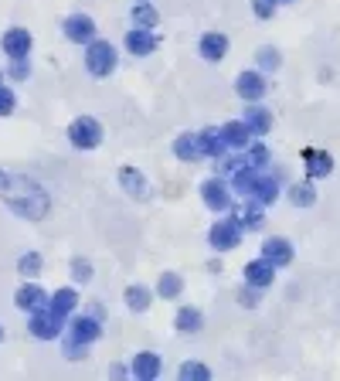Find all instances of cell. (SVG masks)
<instances>
[{
  "instance_id": "cell-18",
  "label": "cell",
  "mask_w": 340,
  "mask_h": 381,
  "mask_svg": "<svg viewBox=\"0 0 340 381\" xmlns=\"http://www.w3.org/2000/svg\"><path fill=\"white\" fill-rule=\"evenodd\" d=\"M154 48H156V38L147 28H137V31H129V34H126V51H129V55H137V58H147Z\"/></svg>"
},
{
  "instance_id": "cell-27",
  "label": "cell",
  "mask_w": 340,
  "mask_h": 381,
  "mask_svg": "<svg viewBox=\"0 0 340 381\" xmlns=\"http://www.w3.org/2000/svg\"><path fill=\"white\" fill-rule=\"evenodd\" d=\"M150 300H154V293L147 290V286H129V290H126V306H129L133 313H143V310L150 306Z\"/></svg>"
},
{
  "instance_id": "cell-39",
  "label": "cell",
  "mask_w": 340,
  "mask_h": 381,
  "mask_svg": "<svg viewBox=\"0 0 340 381\" xmlns=\"http://www.w3.org/2000/svg\"><path fill=\"white\" fill-rule=\"evenodd\" d=\"M4 181H7V174H0V187H4Z\"/></svg>"
},
{
  "instance_id": "cell-7",
  "label": "cell",
  "mask_w": 340,
  "mask_h": 381,
  "mask_svg": "<svg viewBox=\"0 0 340 381\" xmlns=\"http://www.w3.org/2000/svg\"><path fill=\"white\" fill-rule=\"evenodd\" d=\"M201 198L211 212H228V208H232V187L221 181V177H211V181L201 184Z\"/></svg>"
},
{
  "instance_id": "cell-36",
  "label": "cell",
  "mask_w": 340,
  "mask_h": 381,
  "mask_svg": "<svg viewBox=\"0 0 340 381\" xmlns=\"http://www.w3.org/2000/svg\"><path fill=\"white\" fill-rule=\"evenodd\" d=\"M11 113H14V92L0 85V116H11Z\"/></svg>"
},
{
  "instance_id": "cell-31",
  "label": "cell",
  "mask_w": 340,
  "mask_h": 381,
  "mask_svg": "<svg viewBox=\"0 0 340 381\" xmlns=\"http://www.w3.org/2000/svg\"><path fill=\"white\" fill-rule=\"evenodd\" d=\"M248 164H252V167H269V160H272V153L265 150L262 143H255V147H252V143H248V157H245Z\"/></svg>"
},
{
  "instance_id": "cell-32",
  "label": "cell",
  "mask_w": 340,
  "mask_h": 381,
  "mask_svg": "<svg viewBox=\"0 0 340 381\" xmlns=\"http://www.w3.org/2000/svg\"><path fill=\"white\" fill-rule=\"evenodd\" d=\"M41 266H45L41 256H38V252H28V256L21 259V276H24V279H34V276L41 273Z\"/></svg>"
},
{
  "instance_id": "cell-38",
  "label": "cell",
  "mask_w": 340,
  "mask_h": 381,
  "mask_svg": "<svg viewBox=\"0 0 340 381\" xmlns=\"http://www.w3.org/2000/svg\"><path fill=\"white\" fill-rule=\"evenodd\" d=\"M72 269H75L78 283H89V279H92V266H89L85 259H75V266H72Z\"/></svg>"
},
{
  "instance_id": "cell-13",
  "label": "cell",
  "mask_w": 340,
  "mask_h": 381,
  "mask_svg": "<svg viewBox=\"0 0 340 381\" xmlns=\"http://www.w3.org/2000/svg\"><path fill=\"white\" fill-rule=\"evenodd\" d=\"M221 137H225V147L228 150H245L248 143H252V130L245 126V120H232V122H225L221 126Z\"/></svg>"
},
{
  "instance_id": "cell-22",
  "label": "cell",
  "mask_w": 340,
  "mask_h": 381,
  "mask_svg": "<svg viewBox=\"0 0 340 381\" xmlns=\"http://www.w3.org/2000/svg\"><path fill=\"white\" fill-rule=\"evenodd\" d=\"M225 51H228V38H225L221 31H211V34H204L201 38V58L221 61L225 58Z\"/></svg>"
},
{
  "instance_id": "cell-6",
  "label": "cell",
  "mask_w": 340,
  "mask_h": 381,
  "mask_svg": "<svg viewBox=\"0 0 340 381\" xmlns=\"http://www.w3.org/2000/svg\"><path fill=\"white\" fill-rule=\"evenodd\" d=\"M208 242H211V249H218V252H232V249H238V242H242V229H238L235 221H215L211 231H208Z\"/></svg>"
},
{
  "instance_id": "cell-28",
  "label": "cell",
  "mask_w": 340,
  "mask_h": 381,
  "mask_svg": "<svg viewBox=\"0 0 340 381\" xmlns=\"http://www.w3.org/2000/svg\"><path fill=\"white\" fill-rule=\"evenodd\" d=\"M289 201H293L296 208H309V204H317V191H313V184L309 181L293 184V187H289Z\"/></svg>"
},
{
  "instance_id": "cell-17",
  "label": "cell",
  "mask_w": 340,
  "mask_h": 381,
  "mask_svg": "<svg viewBox=\"0 0 340 381\" xmlns=\"http://www.w3.org/2000/svg\"><path fill=\"white\" fill-rule=\"evenodd\" d=\"M194 137H198V147H201V157H221V153L228 150L225 137H221V126H208V130L194 133Z\"/></svg>"
},
{
  "instance_id": "cell-41",
  "label": "cell",
  "mask_w": 340,
  "mask_h": 381,
  "mask_svg": "<svg viewBox=\"0 0 340 381\" xmlns=\"http://www.w3.org/2000/svg\"><path fill=\"white\" fill-rule=\"evenodd\" d=\"M0 85H4V72H0Z\"/></svg>"
},
{
  "instance_id": "cell-9",
  "label": "cell",
  "mask_w": 340,
  "mask_h": 381,
  "mask_svg": "<svg viewBox=\"0 0 340 381\" xmlns=\"http://www.w3.org/2000/svg\"><path fill=\"white\" fill-rule=\"evenodd\" d=\"M269 89V82H265L262 72H242V75L235 78V92L245 99V103H259Z\"/></svg>"
},
{
  "instance_id": "cell-29",
  "label": "cell",
  "mask_w": 340,
  "mask_h": 381,
  "mask_svg": "<svg viewBox=\"0 0 340 381\" xmlns=\"http://www.w3.org/2000/svg\"><path fill=\"white\" fill-rule=\"evenodd\" d=\"M156 21H160V14H156V11H154V7H150V4H147V0L133 7V24H137V28L154 31V28H156Z\"/></svg>"
},
{
  "instance_id": "cell-10",
  "label": "cell",
  "mask_w": 340,
  "mask_h": 381,
  "mask_svg": "<svg viewBox=\"0 0 340 381\" xmlns=\"http://www.w3.org/2000/svg\"><path fill=\"white\" fill-rule=\"evenodd\" d=\"M65 38L68 41H75V45H89L95 38V21L85 14H72L65 21Z\"/></svg>"
},
{
  "instance_id": "cell-1",
  "label": "cell",
  "mask_w": 340,
  "mask_h": 381,
  "mask_svg": "<svg viewBox=\"0 0 340 381\" xmlns=\"http://www.w3.org/2000/svg\"><path fill=\"white\" fill-rule=\"evenodd\" d=\"M4 204L28 221H38L48 212V194L28 177H7L4 181Z\"/></svg>"
},
{
  "instance_id": "cell-42",
  "label": "cell",
  "mask_w": 340,
  "mask_h": 381,
  "mask_svg": "<svg viewBox=\"0 0 340 381\" xmlns=\"http://www.w3.org/2000/svg\"><path fill=\"white\" fill-rule=\"evenodd\" d=\"M0 340H4V330H0Z\"/></svg>"
},
{
  "instance_id": "cell-3",
  "label": "cell",
  "mask_w": 340,
  "mask_h": 381,
  "mask_svg": "<svg viewBox=\"0 0 340 381\" xmlns=\"http://www.w3.org/2000/svg\"><path fill=\"white\" fill-rule=\"evenodd\" d=\"M248 198L269 208L279 198V174L269 167H252V184H248Z\"/></svg>"
},
{
  "instance_id": "cell-8",
  "label": "cell",
  "mask_w": 340,
  "mask_h": 381,
  "mask_svg": "<svg viewBox=\"0 0 340 381\" xmlns=\"http://www.w3.org/2000/svg\"><path fill=\"white\" fill-rule=\"evenodd\" d=\"M62 320H65V317H58L55 310L41 306V310H34V313H31V334L41 337V340H55V337H58V330H62Z\"/></svg>"
},
{
  "instance_id": "cell-24",
  "label": "cell",
  "mask_w": 340,
  "mask_h": 381,
  "mask_svg": "<svg viewBox=\"0 0 340 381\" xmlns=\"http://www.w3.org/2000/svg\"><path fill=\"white\" fill-rule=\"evenodd\" d=\"M133 375H137L139 381L156 378V375H160V357H156V354H150V351L137 354V361H133Z\"/></svg>"
},
{
  "instance_id": "cell-14",
  "label": "cell",
  "mask_w": 340,
  "mask_h": 381,
  "mask_svg": "<svg viewBox=\"0 0 340 381\" xmlns=\"http://www.w3.org/2000/svg\"><path fill=\"white\" fill-rule=\"evenodd\" d=\"M262 259H269L276 269H279V266H289V262H293V245H289V239H279V235L265 239Z\"/></svg>"
},
{
  "instance_id": "cell-37",
  "label": "cell",
  "mask_w": 340,
  "mask_h": 381,
  "mask_svg": "<svg viewBox=\"0 0 340 381\" xmlns=\"http://www.w3.org/2000/svg\"><path fill=\"white\" fill-rule=\"evenodd\" d=\"M28 72H31V68H28V58H11V78L21 82V78H28Z\"/></svg>"
},
{
  "instance_id": "cell-16",
  "label": "cell",
  "mask_w": 340,
  "mask_h": 381,
  "mask_svg": "<svg viewBox=\"0 0 340 381\" xmlns=\"http://www.w3.org/2000/svg\"><path fill=\"white\" fill-rule=\"evenodd\" d=\"M14 303L21 306V310H28V313H34V310H41V306H48V293L38 286V283H24L21 290L14 293Z\"/></svg>"
},
{
  "instance_id": "cell-15",
  "label": "cell",
  "mask_w": 340,
  "mask_h": 381,
  "mask_svg": "<svg viewBox=\"0 0 340 381\" xmlns=\"http://www.w3.org/2000/svg\"><path fill=\"white\" fill-rule=\"evenodd\" d=\"M4 51H7V58H28V51H31V34L24 28H11L4 34Z\"/></svg>"
},
{
  "instance_id": "cell-30",
  "label": "cell",
  "mask_w": 340,
  "mask_h": 381,
  "mask_svg": "<svg viewBox=\"0 0 340 381\" xmlns=\"http://www.w3.org/2000/svg\"><path fill=\"white\" fill-rule=\"evenodd\" d=\"M181 290H184V279H181V276H174V273L160 276V286H156V293H160L164 300H174V296H181Z\"/></svg>"
},
{
  "instance_id": "cell-21",
  "label": "cell",
  "mask_w": 340,
  "mask_h": 381,
  "mask_svg": "<svg viewBox=\"0 0 340 381\" xmlns=\"http://www.w3.org/2000/svg\"><path fill=\"white\" fill-rule=\"evenodd\" d=\"M119 184L126 187V194H133L137 201H143L150 194V187H147V181H143V174L137 167H119Z\"/></svg>"
},
{
  "instance_id": "cell-12",
  "label": "cell",
  "mask_w": 340,
  "mask_h": 381,
  "mask_svg": "<svg viewBox=\"0 0 340 381\" xmlns=\"http://www.w3.org/2000/svg\"><path fill=\"white\" fill-rule=\"evenodd\" d=\"M235 225L242 231H259L265 225V214H262V204L259 201H252L248 198V204H242V208H235V218H232Z\"/></svg>"
},
{
  "instance_id": "cell-20",
  "label": "cell",
  "mask_w": 340,
  "mask_h": 381,
  "mask_svg": "<svg viewBox=\"0 0 340 381\" xmlns=\"http://www.w3.org/2000/svg\"><path fill=\"white\" fill-rule=\"evenodd\" d=\"M245 126L252 130V137H265V133L272 130V116H269V109L255 106V103H248V109H245Z\"/></svg>"
},
{
  "instance_id": "cell-33",
  "label": "cell",
  "mask_w": 340,
  "mask_h": 381,
  "mask_svg": "<svg viewBox=\"0 0 340 381\" xmlns=\"http://www.w3.org/2000/svg\"><path fill=\"white\" fill-rule=\"evenodd\" d=\"M255 58H259V68H265V72L279 68V51L276 48H259V51H255Z\"/></svg>"
},
{
  "instance_id": "cell-40",
  "label": "cell",
  "mask_w": 340,
  "mask_h": 381,
  "mask_svg": "<svg viewBox=\"0 0 340 381\" xmlns=\"http://www.w3.org/2000/svg\"><path fill=\"white\" fill-rule=\"evenodd\" d=\"M279 4H293V0H279Z\"/></svg>"
},
{
  "instance_id": "cell-34",
  "label": "cell",
  "mask_w": 340,
  "mask_h": 381,
  "mask_svg": "<svg viewBox=\"0 0 340 381\" xmlns=\"http://www.w3.org/2000/svg\"><path fill=\"white\" fill-rule=\"evenodd\" d=\"M181 378L184 381H194V378H211V371L204 365H184L181 367Z\"/></svg>"
},
{
  "instance_id": "cell-11",
  "label": "cell",
  "mask_w": 340,
  "mask_h": 381,
  "mask_svg": "<svg viewBox=\"0 0 340 381\" xmlns=\"http://www.w3.org/2000/svg\"><path fill=\"white\" fill-rule=\"evenodd\" d=\"M272 279H276V266L269 259H255L245 266V283L248 290H265V286H272Z\"/></svg>"
},
{
  "instance_id": "cell-5",
  "label": "cell",
  "mask_w": 340,
  "mask_h": 381,
  "mask_svg": "<svg viewBox=\"0 0 340 381\" xmlns=\"http://www.w3.org/2000/svg\"><path fill=\"white\" fill-rule=\"evenodd\" d=\"M89 51H85V68L92 72V75H109L112 68H116V48L109 45V41H89Z\"/></svg>"
},
{
  "instance_id": "cell-23",
  "label": "cell",
  "mask_w": 340,
  "mask_h": 381,
  "mask_svg": "<svg viewBox=\"0 0 340 381\" xmlns=\"http://www.w3.org/2000/svg\"><path fill=\"white\" fill-rule=\"evenodd\" d=\"M75 306H78V293L72 290V286H62V290H55L51 296H48V310H55L58 317L72 313Z\"/></svg>"
},
{
  "instance_id": "cell-19",
  "label": "cell",
  "mask_w": 340,
  "mask_h": 381,
  "mask_svg": "<svg viewBox=\"0 0 340 381\" xmlns=\"http://www.w3.org/2000/svg\"><path fill=\"white\" fill-rule=\"evenodd\" d=\"M303 160H307V177H326L334 170V157L324 150H303Z\"/></svg>"
},
{
  "instance_id": "cell-25",
  "label": "cell",
  "mask_w": 340,
  "mask_h": 381,
  "mask_svg": "<svg viewBox=\"0 0 340 381\" xmlns=\"http://www.w3.org/2000/svg\"><path fill=\"white\" fill-rule=\"evenodd\" d=\"M201 323H204L201 310H194V306H181V310H177V330H181V334H198Z\"/></svg>"
},
{
  "instance_id": "cell-4",
  "label": "cell",
  "mask_w": 340,
  "mask_h": 381,
  "mask_svg": "<svg viewBox=\"0 0 340 381\" xmlns=\"http://www.w3.org/2000/svg\"><path fill=\"white\" fill-rule=\"evenodd\" d=\"M68 140H72V147H78V150H95V147L102 143V126H99V120H92V116H82V120H75L68 126Z\"/></svg>"
},
{
  "instance_id": "cell-2",
  "label": "cell",
  "mask_w": 340,
  "mask_h": 381,
  "mask_svg": "<svg viewBox=\"0 0 340 381\" xmlns=\"http://www.w3.org/2000/svg\"><path fill=\"white\" fill-rule=\"evenodd\" d=\"M99 320H92V317H75V320L68 323V330H65V351L72 354V361H82V354H85V348L92 344V340H99Z\"/></svg>"
},
{
  "instance_id": "cell-35",
  "label": "cell",
  "mask_w": 340,
  "mask_h": 381,
  "mask_svg": "<svg viewBox=\"0 0 340 381\" xmlns=\"http://www.w3.org/2000/svg\"><path fill=\"white\" fill-rule=\"evenodd\" d=\"M276 4L279 0H252V11H255V17H272L276 14Z\"/></svg>"
},
{
  "instance_id": "cell-26",
  "label": "cell",
  "mask_w": 340,
  "mask_h": 381,
  "mask_svg": "<svg viewBox=\"0 0 340 381\" xmlns=\"http://www.w3.org/2000/svg\"><path fill=\"white\" fill-rule=\"evenodd\" d=\"M174 153H177L181 160H201V147H198V137H194V133H181V137L174 140Z\"/></svg>"
}]
</instances>
